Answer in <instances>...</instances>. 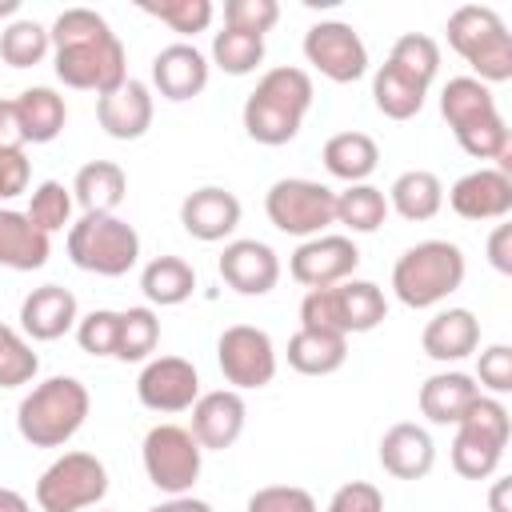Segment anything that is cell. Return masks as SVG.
Returning a JSON list of instances; mask_svg holds the SVG:
<instances>
[{
  "label": "cell",
  "instance_id": "obj_1",
  "mask_svg": "<svg viewBox=\"0 0 512 512\" xmlns=\"http://www.w3.org/2000/svg\"><path fill=\"white\" fill-rule=\"evenodd\" d=\"M48 36L52 68L64 88L104 96L128 80V52L96 8H64Z\"/></svg>",
  "mask_w": 512,
  "mask_h": 512
},
{
  "label": "cell",
  "instance_id": "obj_2",
  "mask_svg": "<svg viewBox=\"0 0 512 512\" xmlns=\"http://www.w3.org/2000/svg\"><path fill=\"white\" fill-rule=\"evenodd\" d=\"M440 116L448 120L456 144L472 160H500L496 168L508 172L512 136H508V124H504L488 84H480L476 76H452L440 88Z\"/></svg>",
  "mask_w": 512,
  "mask_h": 512
},
{
  "label": "cell",
  "instance_id": "obj_3",
  "mask_svg": "<svg viewBox=\"0 0 512 512\" xmlns=\"http://www.w3.org/2000/svg\"><path fill=\"white\" fill-rule=\"evenodd\" d=\"M308 108H312V76L296 64H280L256 80V88L248 92L240 108V120H244L248 140L264 148H280L296 140Z\"/></svg>",
  "mask_w": 512,
  "mask_h": 512
},
{
  "label": "cell",
  "instance_id": "obj_4",
  "mask_svg": "<svg viewBox=\"0 0 512 512\" xmlns=\"http://www.w3.org/2000/svg\"><path fill=\"white\" fill-rule=\"evenodd\" d=\"M92 396L76 376H48L16 404V432L32 448H64L88 420Z\"/></svg>",
  "mask_w": 512,
  "mask_h": 512
},
{
  "label": "cell",
  "instance_id": "obj_5",
  "mask_svg": "<svg viewBox=\"0 0 512 512\" xmlns=\"http://www.w3.org/2000/svg\"><path fill=\"white\" fill-rule=\"evenodd\" d=\"M468 276V260L452 240H420L400 252L392 264V292L404 308H436L444 304Z\"/></svg>",
  "mask_w": 512,
  "mask_h": 512
},
{
  "label": "cell",
  "instance_id": "obj_6",
  "mask_svg": "<svg viewBox=\"0 0 512 512\" xmlns=\"http://www.w3.org/2000/svg\"><path fill=\"white\" fill-rule=\"evenodd\" d=\"M448 44L452 52L476 72L480 84H504L512 80V32L500 20L496 8L484 4H460L448 24Z\"/></svg>",
  "mask_w": 512,
  "mask_h": 512
},
{
  "label": "cell",
  "instance_id": "obj_7",
  "mask_svg": "<svg viewBox=\"0 0 512 512\" xmlns=\"http://www.w3.org/2000/svg\"><path fill=\"white\" fill-rule=\"evenodd\" d=\"M388 320L384 288L372 280H340L332 288H312L300 300V328H324L336 336H360Z\"/></svg>",
  "mask_w": 512,
  "mask_h": 512
},
{
  "label": "cell",
  "instance_id": "obj_8",
  "mask_svg": "<svg viewBox=\"0 0 512 512\" xmlns=\"http://www.w3.org/2000/svg\"><path fill=\"white\" fill-rule=\"evenodd\" d=\"M68 260L92 276H128L140 260V232L116 212H80L68 228Z\"/></svg>",
  "mask_w": 512,
  "mask_h": 512
},
{
  "label": "cell",
  "instance_id": "obj_9",
  "mask_svg": "<svg viewBox=\"0 0 512 512\" xmlns=\"http://www.w3.org/2000/svg\"><path fill=\"white\" fill-rule=\"evenodd\" d=\"M508 436H512V416H508L504 400L480 392V400L456 424V436H452V468L464 480H488L500 468V460H504Z\"/></svg>",
  "mask_w": 512,
  "mask_h": 512
},
{
  "label": "cell",
  "instance_id": "obj_10",
  "mask_svg": "<svg viewBox=\"0 0 512 512\" xmlns=\"http://www.w3.org/2000/svg\"><path fill=\"white\" fill-rule=\"evenodd\" d=\"M264 212L276 232L312 240L336 224V192L308 176H284L268 188Z\"/></svg>",
  "mask_w": 512,
  "mask_h": 512
},
{
  "label": "cell",
  "instance_id": "obj_11",
  "mask_svg": "<svg viewBox=\"0 0 512 512\" xmlns=\"http://www.w3.org/2000/svg\"><path fill=\"white\" fill-rule=\"evenodd\" d=\"M108 496V468L92 452H64L56 456L36 480V508L40 512H84Z\"/></svg>",
  "mask_w": 512,
  "mask_h": 512
},
{
  "label": "cell",
  "instance_id": "obj_12",
  "mask_svg": "<svg viewBox=\"0 0 512 512\" xmlns=\"http://www.w3.org/2000/svg\"><path fill=\"white\" fill-rule=\"evenodd\" d=\"M140 460H144V476L152 488H160L168 496H188L192 484L200 480L204 448L196 444V436L184 424H152L144 432Z\"/></svg>",
  "mask_w": 512,
  "mask_h": 512
},
{
  "label": "cell",
  "instance_id": "obj_13",
  "mask_svg": "<svg viewBox=\"0 0 512 512\" xmlns=\"http://www.w3.org/2000/svg\"><path fill=\"white\" fill-rule=\"evenodd\" d=\"M216 364L236 392L268 388L276 380V344L256 324H232L216 340Z\"/></svg>",
  "mask_w": 512,
  "mask_h": 512
},
{
  "label": "cell",
  "instance_id": "obj_14",
  "mask_svg": "<svg viewBox=\"0 0 512 512\" xmlns=\"http://www.w3.org/2000/svg\"><path fill=\"white\" fill-rule=\"evenodd\" d=\"M304 60L332 84H356L368 72V44L344 20H320L304 32Z\"/></svg>",
  "mask_w": 512,
  "mask_h": 512
},
{
  "label": "cell",
  "instance_id": "obj_15",
  "mask_svg": "<svg viewBox=\"0 0 512 512\" xmlns=\"http://www.w3.org/2000/svg\"><path fill=\"white\" fill-rule=\"evenodd\" d=\"M360 268V248L352 236L340 232H320L312 240H300L296 252L288 256V272L296 284L312 288H332L340 280H352Z\"/></svg>",
  "mask_w": 512,
  "mask_h": 512
},
{
  "label": "cell",
  "instance_id": "obj_16",
  "mask_svg": "<svg viewBox=\"0 0 512 512\" xmlns=\"http://www.w3.org/2000/svg\"><path fill=\"white\" fill-rule=\"evenodd\" d=\"M136 396L148 412H188L200 396V372L184 356H152L136 376Z\"/></svg>",
  "mask_w": 512,
  "mask_h": 512
},
{
  "label": "cell",
  "instance_id": "obj_17",
  "mask_svg": "<svg viewBox=\"0 0 512 512\" xmlns=\"http://www.w3.org/2000/svg\"><path fill=\"white\" fill-rule=\"evenodd\" d=\"M188 412H192L188 432L196 436V444H200L204 452H224V448H232V444L240 440V432H244V420H248L244 392H236V388L200 392Z\"/></svg>",
  "mask_w": 512,
  "mask_h": 512
},
{
  "label": "cell",
  "instance_id": "obj_18",
  "mask_svg": "<svg viewBox=\"0 0 512 512\" xmlns=\"http://www.w3.org/2000/svg\"><path fill=\"white\" fill-rule=\"evenodd\" d=\"M240 200L220 184H204L180 200V228L200 244H220L240 228Z\"/></svg>",
  "mask_w": 512,
  "mask_h": 512
},
{
  "label": "cell",
  "instance_id": "obj_19",
  "mask_svg": "<svg viewBox=\"0 0 512 512\" xmlns=\"http://www.w3.org/2000/svg\"><path fill=\"white\" fill-rule=\"evenodd\" d=\"M216 268L220 280L240 296H268L280 284V256L264 240H228Z\"/></svg>",
  "mask_w": 512,
  "mask_h": 512
},
{
  "label": "cell",
  "instance_id": "obj_20",
  "mask_svg": "<svg viewBox=\"0 0 512 512\" xmlns=\"http://www.w3.org/2000/svg\"><path fill=\"white\" fill-rule=\"evenodd\" d=\"M208 72H212L208 56L188 40L164 44L152 56V88L172 104H184V100L200 96L208 88Z\"/></svg>",
  "mask_w": 512,
  "mask_h": 512
},
{
  "label": "cell",
  "instance_id": "obj_21",
  "mask_svg": "<svg viewBox=\"0 0 512 512\" xmlns=\"http://www.w3.org/2000/svg\"><path fill=\"white\" fill-rule=\"evenodd\" d=\"M448 208L460 220H504L512 212V176L500 168H476L464 172L448 188Z\"/></svg>",
  "mask_w": 512,
  "mask_h": 512
},
{
  "label": "cell",
  "instance_id": "obj_22",
  "mask_svg": "<svg viewBox=\"0 0 512 512\" xmlns=\"http://www.w3.org/2000/svg\"><path fill=\"white\" fill-rule=\"evenodd\" d=\"M156 104H152V88L144 80H124L120 88L96 96V120L104 128V136L112 140H140L152 128Z\"/></svg>",
  "mask_w": 512,
  "mask_h": 512
},
{
  "label": "cell",
  "instance_id": "obj_23",
  "mask_svg": "<svg viewBox=\"0 0 512 512\" xmlns=\"http://www.w3.org/2000/svg\"><path fill=\"white\" fill-rule=\"evenodd\" d=\"M80 320V304L72 296V288L64 284H40L20 300V332L28 340H60L64 332H72Z\"/></svg>",
  "mask_w": 512,
  "mask_h": 512
},
{
  "label": "cell",
  "instance_id": "obj_24",
  "mask_svg": "<svg viewBox=\"0 0 512 512\" xmlns=\"http://www.w3.org/2000/svg\"><path fill=\"white\" fill-rule=\"evenodd\" d=\"M380 468L396 480H424L436 464V444L428 436V428L412 424V420H400L392 424L384 436H380Z\"/></svg>",
  "mask_w": 512,
  "mask_h": 512
},
{
  "label": "cell",
  "instance_id": "obj_25",
  "mask_svg": "<svg viewBox=\"0 0 512 512\" xmlns=\"http://www.w3.org/2000/svg\"><path fill=\"white\" fill-rule=\"evenodd\" d=\"M420 348L436 364H456V360L472 356L480 348V320H476V312L472 308H440L424 324Z\"/></svg>",
  "mask_w": 512,
  "mask_h": 512
},
{
  "label": "cell",
  "instance_id": "obj_26",
  "mask_svg": "<svg viewBox=\"0 0 512 512\" xmlns=\"http://www.w3.org/2000/svg\"><path fill=\"white\" fill-rule=\"evenodd\" d=\"M476 400H480L476 380H472L468 372H456V368L428 376V380L420 384V392H416L420 416H424L428 424H440V428H448V424L456 428V424L468 416V408H472Z\"/></svg>",
  "mask_w": 512,
  "mask_h": 512
},
{
  "label": "cell",
  "instance_id": "obj_27",
  "mask_svg": "<svg viewBox=\"0 0 512 512\" xmlns=\"http://www.w3.org/2000/svg\"><path fill=\"white\" fill-rule=\"evenodd\" d=\"M52 256V236H44L24 212L0 208V268L36 272Z\"/></svg>",
  "mask_w": 512,
  "mask_h": 512
},
{
  "label": "cell",
  "instance_id": "obj_28",
  "mask_svg": "<svg viewBox=\"0 0 512 512\" xmlns=\"http://www.w3.org/2000/svg\"><path fill=\"white\" fill-rule=\"evenodd\" d=\"M384 196H388V212H396V216L408 220V224H424V220H432V216L444 208V184H440V176L428 172V168H408V172H400Z\"/></svg>",
  "mask_w": 512,
  "mask_h": 512
},
{
  "label": "cell",
  "instance_id": "obj_29",
  "mask_svg": "<svg viewBox=\"0 0 512 512\" xmlns=\"http://www.w3.org/2000/svg\"><path fill=\"white\" fill-rule=\"evenodd\" d=\"M348 360V336L324 328H296L288 336V368L300 376H332Z\"/></svg>",
  "mask_w": 512,
  "mask_h": 512
},
{
  "label": "cell",
  "instance_id": "obj_30",
  "mask_svg": "<svg viewBox=\"0 0 512 512\" xmlns=\"http://www.w3.org/2000/svg\"><path fill=\"white\" fill-rule=\"evenodd\" d=\"M16 100V120H20V132H24V144H52L64 124H68V104L56 88H24Z\"/></svg>",
  "mask_w": 512,
  "mask_h": 512
},
{
  "label": "cell",
  "instance_id": "obj_31",
  "mask_svg": "<svg viewBox=\"0 0 512 512\" xmlns=\"http://www.w3.org/2000/svg\"><path fill=\"white\" fill-rule=\"evenodd\" d=\"M320 160H324L328 176H336L344 184H368V176L380 164V144L368 132H336L324 140Z\"/></svg>",
  "mask_w": 512,
  "mask_h": 512
},
{
  "label": "cell",
  "instance_id": "obj_32",
  "mask_svg": "<svg viewBox=\"0 0 512 512\" xmlns=\"http://www.w3.org/2000/svg\"><path fill=\"white\" fill-rule=\"evenodd\" d=\"M128 196V176L116 160H88L72 180V200L80 212H116Z\"/></svg>",
  "mask_w": 512,
  "mask_h": 512
},
{
  "label": "cell",
  "instance_id": "obj_33",
  "mask_svg": "<svg viewBox=\"0 0 512 512\" xmlns=\"http://www.w3.org/2000/svg\"><path fill=\"white\" fill-rule=\"evenodd\" d=\"M140 292L148 308H176L196 292V268L184 256H152L140 272Z\"/></svg>",
  "mask_w": 512,
  "mask_h": 512
},
{
  "label": "cell",
  "instance_id": "obj_34",
  "mask_svg": "<svg viewBox=\"0 0 512 512\" xmlns=\"http://www.w3.org/2000/svg\"><path fill=\"white\" fill-rule=\"evenodd\" d=\"M424 100H428V84H420L416 76L400 72L388 60L376 68V76H372V104H376L380 116H388V120H412V116H420Z\"/></svg>",
  "mask_w": 512,
  "mask_h": 512
},
{
  "label": "cell",
  "instance_id": "obj_35",
  "mask_svg": "<svg viewBox=\"0 0 512 512\" xmlns=\"http://www.w3.org/2000/svg\"><path fill=\"white\" fill-rule=\"evenodd\" d=\"M156 344H160V316H156V308H148V304L124 308L120 324H116V352H112V360L144 364V360H152Z\"/></svg>",
  "mask_w": 512,
  "mask_h": 512
},
{
  "label": "cell",
  "instance_id": "obj_36",
  "mask_svg": "<svg viewBox=\"0 0 512 512\" xmlns=\"http://www.w3.org/2000/svg\"><path fill=\"white\" fill-rule=\"evenodd\" d=\"M388 220V196L376 184H348L336 192V224H344L352 236H368Z\"/></svg>",
  "mask_w": 512,
  "mask_h": 512
},
{
  "label": "cell",
  "instance_id": "obj_37",
  "mask_svg": "<svg viewBox=\"0 0 512 512\" xmlns=\"http://www.w3.org/2000/svg\"><path fill=\"white\" fill-rule=\"evenodd\" d=\"M48 52H52V36L40 20L20 16L0 32V60L8 68H36Z\"/></svg>",
  "mask_w": 512,
  "mask_h": 512
},
{
  "label": "cell",
  "instance_id": "obj_38",
  "mask_svg": "<svg viewBox=\"0 0 512 512\" xmlns=\"http://www.w3.org/2000/svg\"><path fill=\"white\" fill-rule=\"evenodd\" d=\"M224 76H248L264 64V36H248L236 28H220L212 36V60Z\"/></svg>",
  "mask_w": 512,
  "mask_h": 512
},
{
  "label": "cell",
  "instance_id": "obj_39",
  "mask_svg": "<svg viewBox=\"0 0 512 512\" xmlns=\"http://www.w3.org/2000/svg\"><path fill=\"white\" fill-rule=\"evenodd\" d=\"M72 208H76L72 188H64L60 180H40V184L32 188V196H28L24 216H28L44 236H52V232L72 228Z\"/></svg>",
  "mask_w": 512,
  "mask_h": 512
},
{
  "label": "cell",
  "instance_id": "obj_40",
  "mask_svg": "<svg viewBox=\"0 0 512 512\" xmlns=\"http://www.w3.org/2000/svg\"><path fill=\"white\" fill-rule=\"evenodd\" d=\"M136 8L148 12V16H156L160 24H168L180 40H188L196 32H208V24L216 16L212 0H140Z\"/></svg>",
  "mask_w": 512,
  "mask_h": 512
},
{
  "label": "cell",
  "instance_id": "obj_41",
  "mask_svg": "<svg viewBox=\"0 0 512 512\" xmlns=\"http://www.w3.org/2000/svg\"><path fill=\"white\" fill-rule=\"evenodd\" d=\"M40 372V356L32 352L28 336L12 324H0V388L32 384Z\"/></svg>",
  "mask_w": 512,
  "mask_h": 512
},
{
  "label": "cell",
  "instance_id": "obj_42",
  "mask_svg": "<svg viewBox=\"0 0 512 512\" xmlns=\"http://www.w3.org/2000/svg\"><path fill=\"white\" fill-rule=\"evenodd\" d=\"M388 64H396L400 72L416 76L420 84H432L436 72H440V44H436L432 36H424V32H404V36L392 44Z\"/></svg>",
  "mask_w": 512,
  "mask_h": 512
},
{
  "label": "cell",
  "instance_id": "obj_43",
  "mask_svg": "<svg viewBox=\"0 0 512 512\" xmlns=\"http://www.w3.org/2000/svg\"><path fill=\"white\" fill-rule=\"evenodd\" d=\"M116 324H120V312L112 308H92L88 316L76 320V344L80 352L88 356H112L116 352Z\"/></svg>",
  "mask_w": 512,
  "mask_h": 512
},
{
  "label": "cell",
  "instance_id": "obj_44",
  "mask_svg": "<svg viewBox=\"0 0 512 512\" xmlns=\"http://www.w3.org/2000/svg\"><path fill=\"white\" fill-rule=\"evenodd\" d=\"M280 20V4L276 0H224V28L248 32V36H264L272 32Z\"/></svg>",
  "mask_w": 512,
  "mask_h": 512
},
{
  "label": "cell",
  "instance_id": "obj_45",
  "mask_svg": "<svg viewBox=\"0 0 512 512\" xmlns=\"http://www.w3.org/2000/svg\"><path fill=\"white\" fill-rule=\"evenodd\" d=\"M244 512H320V508H316V496L300 484H268L248 496Z\"/></svg>",
  "mask_w": 512,
  "mask_h": 512
},
{
  "label": "cell",
  "instance_id": "obj_46",
  "mask_svg": "<svg viewBox=\"0 0 512 512\" xmlns=\"http://www.w3.org/2000/svg\"><path fill=\"white\" fill-rule=\"evenodd\" d=\"M476 388H488V396H508L512 392V348L508 344H488L476 360Z\"/></svg>",
  "mask_w": 512,
  "mask_h": 512
},
{
  "label": "cell",
  "instance_id": "obj_47",
  "mask_svg": "<svg viewBox=\"0 0 512 512\" xmlns=\"http://www.w3.org/2000/svg\"><path fill=\"white\" fill-rule=\"evenodd\" d=\"M324 512H384V492L368 480H348L332 492Z\"/></svg>",
  "mask_w": 512,
  "mask_h": 512
},
{
  "label": "cell",
  "instance_id": "obj_48",
  "mask_svg": "<svg viewBox=\"0 0 512 512\" xmlns=\"http://www.w3.org/2000/svg\"><path fill=\"white\" fill-rule=\"evenodd\" d=\"M28 180H32V164L24 148H0V200L28 192Z\"/></svg>",
  "mask_w": 512,
  "mask_h": 512
},
{
  "label": "cell",
  "instance_id": "obj_49",
  "mask_svg": "<svg viewBox=\"0 0 512 512\" xmlns=\"http://www.w3.org/2000/svg\"><path fill=\"white\" fill-rule=\"evenodd\" d=\"M488 264L500 276H512V224H496L488 236Z\"/></svg>",
  "mask_w": 512,
  "mask_h": 512
},
{
  "label": "cell",
  "instance_id": "obj_50",
  "mask_svg": "<svg viewBox=\"0 0 512 512\" xmlns=\"http://www.w3.org/2000/svg\"><path fill=\"white\" fill-rule=\"evenodd\" d=\"M0 148H24V132L16 120V100H0Z\"/></svg>",
  "mask_w": 512,
  "mask_h": 512
},
{
  "label": "cell",
  "instance_id": "obj_51",
  "mask_svg": "<svg viewBox=\"0 0 512 512\" xmlns=\"http://www.w3.org/2000/svg\"><path fill=\"white\" fill-rule=\"evenodd\" d=\"M148 512H212V504L188 492V496H168L164 504H152Z\"/></svg>",
  "mask_w": 512,
  "mask_h": 512
},
{
  "label": "cell",
  "instance_id": "obj_52",
  "mask_svg": "<svg viewBox=\"0 0 512 512\" xmlns=\"http://www.w3.org/2000/svg\"><path fill=\"white\" fill-rule=\"evenodd\" d=\"M508 492H512V480H508V476H504V480H496V484H492V492H488V508H492V512H512Z\"/></svg>",
  "mask_w": 512,
  "mask_h": 512
},
{
  "label": "cell",
  "instance_id": "obj_53",
  "mask_svg": "<svg viewBox=\"0 0 512 512\" xmlns=\"http://www.w3.org/2000/svg\"><path fill=\"white\" fill-rule=\"evenodd\" d=\"M0 512H32V504H28V496H20L16 488H4V484H0Z\"/></svg>",
  "mask_w": 512,
  "mask_h": 512
},
{
  "label": "cell",
  "instance_id": "obj_54",
  "mask_svg": "<svg viewBox=\"0 0 512 512\" xmlns=\"http://www.w3.org/2000/svg\"><path fill=\"white\" fill-rule=\"evenodd\" d=\"M20 12V0H0V16H16Z\"/></svg>",
  "mask_w": 512,
  "mask_h": 512
},
{
  "label": "cell",
  "instance_id": "obj_55",
  "mask_svg": "<svg viewBox=\"0 0 512 512\" xmlns=\"http://www.w3.org/2000/svg\"><path fill=\"white\" fill-rule=\"evenodd\" d=\"M100 512H112V508H100Z\"/></svg>",
  "mask_w": 512,
  "mask_h": 512
}]
</instances>
